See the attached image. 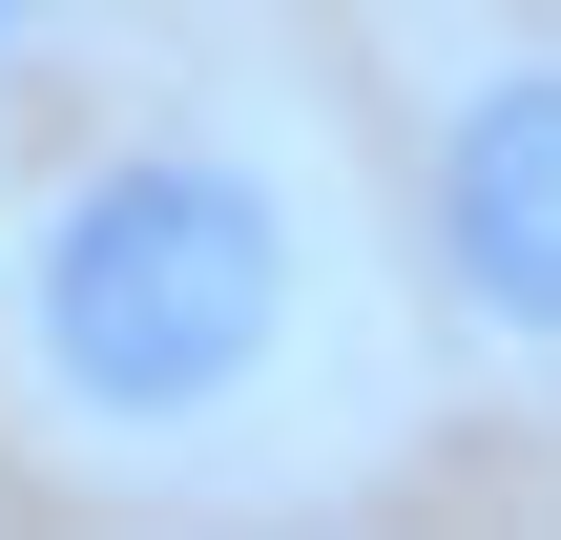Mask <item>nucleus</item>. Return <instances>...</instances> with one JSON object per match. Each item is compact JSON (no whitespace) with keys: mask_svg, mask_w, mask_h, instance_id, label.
<instances>
[{"mask_svg":"<svg viewBox=\"0 0 561 540\" xmlns=\"http://www.w3.org/2000/svg\"><path fill=\"white\" fill-rule=\"evenodd\" d=\"M291 312H312V250H291V187L250 146H104L21 229V375L104 458L229 437L291 375Z\"/></svg>","mask_w":561,"mask_h":540,"instance_id":"obj_1","label":"nucleus"},{"mask_svg":"<svg viewBox=\"0 0 561 540\" xmlns=\"http://www.w3.org/2000/svg\"><path fill=\"white\" fill-rule=\"evenodd\" d=\"M416 187H437V291L479 312V354L561 375V62H479Z\"/></svg>","mask_w":561,"mask_h":540,"instance_id":"obj_2","label":"nucleus"},{"mask_svg":"<svg viewBox=\"0 0 561 540\" xmlns=\"http://www.w3.org/2000/svg\"><path fill=\"white\" fill-rule=\"evenodd\" d=\"M42 21H62V0H0V62H42Z\"/></svg>","mask_w":561,"mask_h":540,"instance_id":"obj_3","label":"nucleus"}]
</instances>
